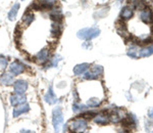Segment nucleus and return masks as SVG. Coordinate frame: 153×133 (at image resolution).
Returning a JSON list of instances; mask_svg holds the SVG:
<instances>
[{
	"label": "nucleus",
	"instance_id": "nucleus-1",
	"mask_svg": "<svg viewBox=\"0 0 153 133\" xmlns=\"http://www.w3.org/2000/svg\"><path fill=\"white\" fill-rule=\"evenodd\" d=\"M153 55V45L148 47L138 48V47H131L128 51V55L132 58H147Z\"/></svg>",
	"mask_w": 153,
	"mask_h": 133
},
{
	"label": "nucleus",
	"instance_id": "nucleus-2",
	"mask_svg": "<svg viewBox=\"0 0 153 133\" xmlns=\"http://www.w3.org/2000/svg\"><path fill=\"white\" fill-rule=\"evenodd\" d=\"M100 34V30L97 28H85L78 32V37L82 40H91L96 38Z\"/></svg>",
	"mask_w": 153,
	"mask_h": 133
},
{
	"label": "nucleus",
	"instance_id": "nucleus-3",
	"mask_svg": "<svg viewBox=\"0 0 153 133\" xmlns=\"http://www.w3.org/2000/svg\"><path fill=\"white\" fill-rule=\"evenodd\" d=\"M88 123L84 118H76L70 123V128L71 131L76 133H83L87 129Z\"/></svg>",
	"mask_w": 153,
	"mask_h": 133
},
{
	"label": "nucleus",
	"instance_id": "nucleus-4",
	"mask_svg": "<svg viewBox=\"0 0 153 133\" xmlns=\"http://www.w3.org/2000/svg\"><path fill=\"white\" fill-rule=\"evenodd\" d=\"M63 122V115L62 111L59 107H56L52 112V123L55 132H59L60 130V126Z\"/></svg>",
	"mask_w": 153,
	"mask_h": 133
},
{
	"label": "nucleus",
	"instance_id": "nucleus-5",
	"mask_svg": "<svg viewBox=\"0 0 153 133\" xmlns=\"http://www.w3.org/2000/svg\"><path fill=\"white\" fill-rule=\"evenodd\" d=\"M103 73V68L101 66H95L92 68V70L89 71L85 74L84 78L87 79V80H94V79H97L99 76L102 75Z\"/></svg>",
	"mask_w": 153,
	"mask_h": 133
},
{
	"label": "nucleus",
	"instance_id": "nucleus-6",
	"mask_svg": "<svg viewBox=\"0 0 153 133\" xmlns=\"http://www.w3.org/2000/svg\"><path fill=\"white\" fill-rule=\"evenodd\" d=\"M13 87L16 94H24L26 90L28 89V83L25 80H18L14 82Z\"/></svg>",
	"mask_w": 153,
	"mask_h": 133
},
{
	"label": "nucleus",
	"instance_id": "nucleus-7",
	"mask_svg": "<svg viewBox=\"0 0 153 133\" xmlns=\"http://www.w3.org/2000/svg\"><path fill=\"white\" fill-rule=\"evenodd\" d=\"M9 71L13 75H19V74L25 72V66L19 61H13L9 66Z\"/></svg>",
	"mask_w": 153,
	"mask_h": 133
},
{
	"label": "nucleus",
	"instance_id": "nucleus-8",
	"mask_svg": "<svg viewBox=\"0 0 153 133\" xmlns=\"http://www.w3.org/2000/svg\"><path fill=\"white\" fill-rule=\"evenodd\" d=\"M140 19H141L142 22L144 23H151L153 22V14H152V11L149 7H145L143 8V10L141 11L140 13Z\"/></svg>",
	"mask_w": 153,
	"mask_h": 133
},
{
	"label": "nucleus",
	"instance_id": "nucleus-9",
	"mask_svg": "<svg viewBox=\"0 0 153 133\" xmlns=\"http://www.w3.org/2000/svg\"><path fill=\"white\" fill-rule=\"evenodd\" d=\"M10 103L14 107L26 103V96H24V94H16V93L10 96Z\"/></svg>",
	"mask_w": 153,
	"mask_h": 133
},
{
	"label": "nucleus",
	"instance_id": "nucleus-10",
	"mask_svg": "<svg viewBox=\"0 0 153 133\" xmlns=\"http://www.w3.org/2000/svg\"><path fill=\"white\" fill-rule=\"evenodd\" d=\"M44 99H45V102L49 103V105H54V103L57 102V97H56V95L54 94V92L52 90V86L49 87V90L45 94V96H44Z\"/></svg>",
	"mask_w": 153,
	"mask_h": 133
},
{
	"label": "nucleus",
	"instance_id": "nucleus-11",
	"mask_svg": "<svg viewBox=\"0 0 153 133\" xmlns=\"http://www.w3.org/2000/svg\"><path fill=\"white\" fill-rule=\"evenodd\" d=\"M30 111V105L28 103H23L21 105H18L16 109L13 110V116L14 117H19V115L25 114V113L29 112Z\"/></svg>",
	"mask_w": 153,
	"mask_h": 133
},
{
	"label": "nucleus",
	"instance_id": "nucleus-12",
	"mask_svg": "<svg viewBox=\"0 0 153 133\" xmlns=\"http://www.w3.org/2000/svg\"><path fill=\"white\" fill-rule=\"evenodd\" d=\"M0 83L3 85H10L14 83V77L13 75L9 73H5L0 77Z\"/></svg>",
	"mask_w": 153,
	"mask_h": 133
},
{
	"label": "nucleus",
	"instance_id": "nucleus-13",
	"mask_svg": "<svg viewBox=\"0 0 153 133\" xmlns=\"http://www.w3.org/2000/svg\"><path fill=\"white\" fill-rule=\"evenodd\" d=\"M89 68H90L89 64H81V65H78L74 68V74L76 76H80L85 73Z\"/></svg>",
	"mask_w": 153,
	"mask_h": 133
},
{
	"label": "nucleus",
	"instance_id": "nucleus-14",
	"mask_svg": "<svg viewBox=\"0 0 153 133\" xmlns=\"http://www.w3.org/2000/svg\"><path fill=\"white\" fill-rule=\"evenodd\" d=\"M49 58V51L48 49H43V50L39 51L38 55H36V60L39 63H45Z\"/></svg>",
	"mask_w": 153,
	"mask_h": 133
},
{
	"label": "nucleus",
	"instance_id": "nucleus-15",
	"mask_svg": "<svg viewBox=\"0 0 153 133\" xmlns=\"http://www.w3.org/2000/svg\"><path fill=\"white\" fill-rule=\"evenodd\" d=\"M19 9V3H14L13 6L11 7V9L8 12V16H7L10 21H14L16 19V16H18Z\"/></svg>",
	"mask_w": 153,
	"mask_h": 133
},
{
	"label": "nucleus",
	"instance_id": "nucleus-16",
	"mask_svg": "<svg viewBox=\"0 0 153 133\" xmlns=\"http://www.w3.org/2000/svg\"><path fill=\"white\" fill-rule=\"evenodd\" d=\"M133 16V10H132V8L129 7V6L124 7L122 12H120V16H122L123 19H131V16Z\"/></svg>",
	"mask_w": 153,
	"mask_h": 133
},
{
	"label": "nucleus",
	"instance_id": "nucleus-17",
	"mask_svg": "<svg viewBox=\"0 0 153 133\" xmlns=\"http://www.w3.org/2000/svg\"><path fill=\"white\" fill-rule=\"evenodd\" d=\"M94 121L98 124H106L108 122V117L106 115H97L96 117L94 118Z\"/></svg>",
	"mask_w": 153,
	"mask_h": 133
},
{
	"label": "nucleus",
	"instance_id": "nucleus-18",
	"mask_svg": "<svg viewBox=\"0 0 153 133\" xmlns=\"http://www.w3.org/2000/svg\"><path fill=\"white\" fill-rule=\"evenodd\" d=\"M101 102V99L97 97H93V98H90V99L87 102V105L88 107H91V108H94V107H98Z\"/></svg>",
	"mask_w": 153,
	"mask_h": 133
},
{
	"label": "nucleus",
	"instance_id": "nucleus-19",
	"mask_svg": "<svg viewBox=\"0 0 153 133\" xmlns=\"http://www.w3.org/2000/svg\"><path fill=\"white\" fill-rule=\"evenodd\" d=\"M34 19H35V16H34V14L32 12H27L23 18V21L26 23V25H30Z\"/></svg>",
	"mask_w": 153,
	"mask_h": 133
},
{
	"label": "nucleus",
	"instance_id": "nucleus-20",
	"mask_svg": "<svg viewBox=\"0 0 153 133\" xmlns=\"http://www.w3.org/2000/svg\"><path fill=\"white\" fill-rule=\"evenodd\" d=\"M87 108H86V105H81V103H75V105H73V111L75 113H81V112H84Z\"/></svg>",
	"mask_w": 153,
	"mask_h": 133
},
{
	"label": "nucleus",
	"instance_id": "nucleus-21",
	"mask_svg": "<svg viewBox=\"0 0 153 133\" xmlns=\"http://www.w3.org/2000/svg\"><path fill=\"white\" fill-rule=\"evenodd\" d=\"M7 66V60L3 55H0V69L4 70Z\"/></svg>",
	"mask_w": 153,
	"mask_h": 133
},
{
	"label": "nucleus",
	"instance_id": "nucleus-22",
	"mask_svg": "<svg viewBox=\"0 0 153 133\" xmlns=\"http://www.w3.org/2000/svg\"><path fill=\"white\" fill-rule=\"evenodd\" d=\"M41 1H42V3H43L44 5L50 7V5H52V4L55 3L57 0H41Z\"/></svg>",
	"mask_w": 153,
	"mask_h": 133
},
{
	"label": "nucleus",
	"instance_id": "nucleus-23",
	"mask_svg": "<svg viewBox=\"0 0 153 133\" xmlns=\"http://www.w3.org/2000/svg\"><path fill=\"white\" fill-rule=\"evenodd\" d=\"M60 61V56L55 55V56H54V58H53V61H52V63H51V66H55L58 64V61Z\"/></svg>",
	"mask_w": 153,
	"mask_h": 133
},
{
	"label": "nucleus",
	"instance_id": "nucleus-24",
	"mask_svg": "<svg viewBox=\"0 0 153 133\" xmlns=\"http://www.w3.org/2000/svg\"><path fill=\"white\" fill-rule=\"evenodd\" d=\"M148 116H149L150 119H153V108H151V109L148 111Z\"/></svg>",
	"mask_w": 153,
	"mask_h": 133
},
{
	"label": "nucleus",
	"instance_id": "nucleus-25",
	"mask_svg": "<svg viewBox=\"0 0 153 133\" xmlns=\"http://www.w3.org/2000/svg\"><path fill=\"white\" fill-rule=\"evenodd\" d=\"M21 133H35V132L32 131V130H22Z\"/></svg>",
	"mask_w": 153,
	"mask_h": 133
},
{
	"label": "nucleus",
	"instance_id": "nucleus-26",
	"mask_svg": "<svg viewBox=\"0 0 153 133\" xmlns=\"http://www.w3.org/2000/svg\"><path fill=\"white\" fill-rule=\"evenodd\" d=\"M151 133H153V131H152V132H151Z\"/></svg>",
	"mask_w": 153,
	"mask_h": 133
}]
</instances>
